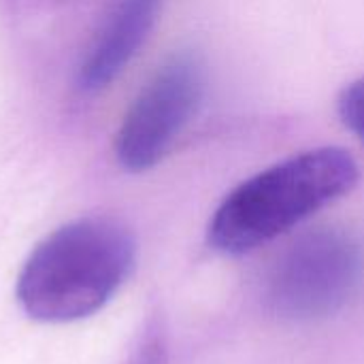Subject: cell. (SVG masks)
Returning <instances> with one entry per match:
<instances>
[{
    "label": "cell",
    "instance_id": "7a4b0ae2",
    "mask_svg": "<svg viewBox=\"0 0 364 364\" xmlns=\"http://www.w3.org/2000/svg\"><path fill=\"white\" fill-rule=\"evenodd\" d=\"M356 160L320 147L277 162L237 186L215 209L207 239L222 254H247L292 230L358 183Z\"/></svg>",
    "mask_w": 364,
    "mask_h": 364
},
{
    "label": "cell",
    "instance_id": "8992f818",
    "mask_svg": "<svg viewBox=\"0 0 364 364\" xmlns=\"http://www.w3.org/2000/svg\"><path fill=\"white\" fill-rule=\"evenodd\" d=\"M337 109L341 122L364 143V77L343 87Z\"/></svg>",
    "mask_w": 364,
    "mask_h": 364
},
{
    "label": "cell",
    "instance_id": "6da1fadb",
    "mask_svg": "<svg viewBox=\"0 0 364 364\" xmlns=\"http://www.w3.org/2000/svg\"><path fill=\"white\" fill-rule=\"evenodd\" d=\"M136 241L126 224L107 215L68 222L26 258L17 301L38 322L66 324L100 311L130 277Z\"/></svg>",
    "mask_w": 364,
    "mask_h": 364
},
{
    "label": "cell",
    "instance_id": "3957f363",
    "mask_svg": "<svg viewBox=\"0 0 364 364\" xmlns=\"http://www.w3.org/2000/svg\"><path fill=\"white\" fill-rule=\"evenodd\" d=\"M364 275L360 241L339 228H320L296 239L269 277V305L288 320H316L341 309Z\"/></svg>",
    "mask_w": 364,
    "mask_h": 364
},
{
    "label": "cell",
    "instance_id": "5b68a950",
    "mask_svg": "<svg viewBox=\"0 0 364 364\" xmlns=\"http://www.w3.org/2000/svg\"><path fill=\"white\" fill-rule=\"evenodd\" d=\"M160 4L162 0H124L79 68L77 83L83 92L107 87L128 66L154 28Z\"/></svg>",
    "mask_w": 364,
    "mask_h": 364
},
{
    "label": "cell",
    "instance_id": "277c9868",
    "mask_svg": "<svg viewBox=\"0 0 364 364\" xmlns=\"http://www.w3.org/2000/svg\"><path fill=\"white\" fill-rule=\"evenodd\" d=\"M205 83V64L194 53H177L154 73L115 136V156L126 171L145 173L164 160L196 115Z\"/></svg>",
    "mask_w": 364,
    "mask_h": 364
},
{
    "label": "cell",
    "instance_id": "52a82bcc",
    "mask_svg": "<svg viewBox=\"0 0 364 364\" xmlns=\"http://www.w3.org/2000/svg\"><path fill=\"white\" fill-rule=\"evenodd\" d=\"M128 364H164V343L158 331H151L149 335H145L136 354L130 358Z\"/></svg>",
    "mask_w": 364,
    "mask_h": 364
}]
</instances>
